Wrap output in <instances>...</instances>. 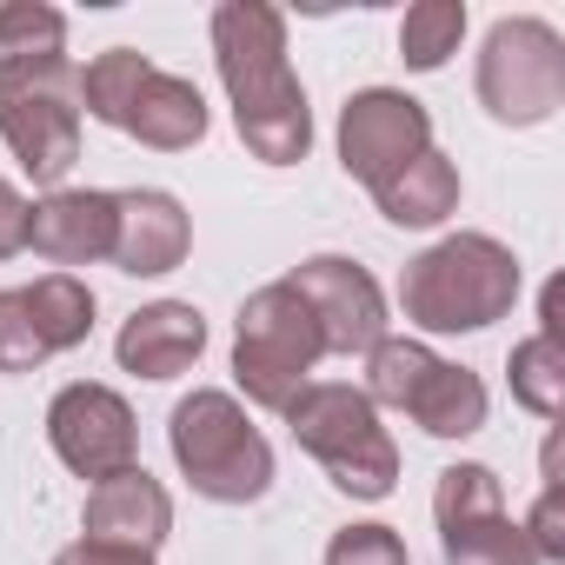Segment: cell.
Listing matches in <instances>:
<instances>
[{
	"mask_svg": "<svg viewBox=\"0 0 565 565\" xmlns=\"http://www.w3.org/2000/svg\"><path fill=\"white\" fill-rule=\"evenodd\" d=\"M213 67L233 100V127L253 160L294 167L313 153V107L287 61V14L266 0H220L213 8Z\"/></svg>",
	"mask_w": 565,
	"mask_h": 565,
	"instance_id": "1",
	"label": "cell"
},
{
	"mask_svg": "<svg viewBox=\"0 0 565 565\" xmlns=\"http://www.w3.org/2000/svg\"><path fill=\"white\" fill-rule=\"evenodd\" d=\"M519 300V259L492 233H446L399 273V313L419 333H486Z\"/></svg>",
	"mask_w": 565,
	"mask_h": 565,
	"instance_id": "2",
	"label": "cell"
},
{
	"mask_svg": "<svg viewBox=\"0 0 565 565\" xmlns=\"http://www.w3.org/2000/svg\"><path fill=\"white\" fill-rule=\"evenodd\" d=\"M279 419L294 426L300 452H313L320 472L347 499H393V486H399V446H393V433L380 426V406L360 386H347V380H307Z\"/></svg>",
	"mask_w": 565,
	"mask_h": 565,
	"instance_id": "3",
	"label": "cell"
},
{
	"mask_svg": "<svg viewBox=\"0 0 565 565\" xmlns=\"http://www.w3.org/2000/svg\"><path fill=\"white\" fill-rule=\"evenodd\" d=\"M167 446H173V466L180 479L213 499V505H253L266 499L273 486V446L266 433L246 419V406L220 386H193L173 419H167Z\"/></svg>",
	"mask_w": 565,
	"mask_h": 565,
	"instance_id": "4",
	"label": "cell"
},
{
	"mask_svg": "<svg viewBox=\"0 0 565 565\" xmlns=\"http://www.w3.org/2000/svg\"><path fill=\"white\" fill-rule=\"evenodd\" d=\"M0 140L34 186H61L81 160V67L67 54L0 67Z\"/></svg>",
	"mask_w": 565,
	"mask_h": 565,
	"instance_id": "5",
	"label": "cell"
},
{
	"mask_svg": "<svg viewBox=\"0 0 565 565\" xmlns=\"http://www.w3.org/2000/svg\"><path fill=\"white\" fill-rule=\"evenodd\" d=\"M327 360V340L307 313V300L287 279H266L259 294L239 300L233 320V380L259 413H287L294 393L313 380V366Z\"/></svg>",
	"mask_w": 565,
	"mask_h": 565,
	"instance_id": "6",
	"label": "cell"
},
{
	"mask_svg": "<svg viewBox=\"0 0 565 565\" xmlns=\"http://www.w3.org/2000/svg\"><path fill=\"white\" fill-rule=\"evenodd\" d=\"M373 406H393V413H413L419 433L433 439H472L486 426V380L472 366H452L439 360L426 340L413 333H386L373 353H366V386H360Z\"/></svg>",
	"mask_w": 565,
	"mask_h": 565,
	"instance_id": "7",
	"label": "cell"
},
{
	"mask_svg": "<svg viewBox=\"0 0 565 565\" xmlns=\"http://www.w3.org/2000/svg\"><path fill=\"white\" fill-rule=\"evenodd\" d=\"M472 87H479V107L499 127H545L565 107V41H558V28L532 21V14L492 21Z\"/></svg>",
	"mask_w": 565,
	"mask_h": 565,
	"instance_id": "8",
	"label": "cell"
},
{
	"mask_svg": "<svg viewBox=\"0 0 565 565\" xmlns=\"http://www.w3.org/2000/svg\"><path fill=\"white\" fill-rule=\"evenodd\" d=\"M47 446L67 472L81 479H114L127 466H140V426H134V406L100 386V380H74L47 399Z\"/></svg>",
	"mask_w": 565,
	"mask_h": 565,
	"instance_id": "9",
	"label": "cell"
},
{
	"mask_svg": "<svg viewBox=\"0 0 565 565\" xmlns=\"http://www.w3.org/2000/svg\"><path fill=\"white\" fill-rule=\"evenodd\" d=\"M433 147V114L399 94V87H360L340 107V167L373 193L386 186L406 160H419Z\"/></svg>",
	"mask_w": 565,
	"mask_h": 565,
	"instance_id": "10",
	"label": "cell"
},
{
	"mask_svg": "<svg viewBox=\"0 0 565 565\" xmlns=\"http://www.w3.org/2000/svg\"><path fill=\"white\" fill-rule=\"evenodd\" d=\"M287 287L307 300V313H313V327H320V340H327V353H373L380 340H386V294H380V279L360 266V259H347V253H313V259H300L294 273H287Z\"/></svg>",
	"mask_w": 565,
	"mask_h": 565,
	"instance_id": "11",
	"label": "cell"
},
{
	"mask_svg": "<svg viewBox=\"0 0 565 565\" xmlns=\"http://www.w3.org/2000/svg\"><path fill=\"white\" fill-rule=\"evenodd\" d=\"M193 246V220L167 186H127L114 193V266L134 279H160L186 259Z\"/></svg>",
	"mask_w": 565,
	"mask_h": 565,
	"instance_id": "12",
	"label": "cell"
},
{
	"mask_svg": "<svg viewBox=\"0 0 565 565\" xmlns=\"http://www.w3.org/2000/svg\"><path fill=\"white\" fill-rule=\"evenodd\" d=\"M28 246L54 273H74V266L107 259L114 253V193L107 186H54L28 213Z\"/></svg>",
	"mask_w": 565,
	"mask_h": 565,
	"instance_id": "13",
	"label": "cell"
},
{
	"mask_svg": "<svg viewBox=\"0 0 565 565\" xmlns=\"http://www.w3.org/2000/svg\"><path fill=\"white\" fill-rule=\"evenodd\" d=\"M167 532H173V499H167V486H160L147 466H127V472H114V479H100V486L87 492L81 539L134 545V552H160Z\"/></svg>",
	"mask_w": 565,
	"mask_h": 565,
	"instance_id": "14",
	"label": "cell"
},
{
	"mask_svg": "<svg viewBox=\"0 0 565 565\" xmlns=\"http://www.w3.org/2000/svg\"><path fill=\"white\" fill-rule=\"evenodd\" d=\"M200 353H206V320L186 300H153V307L127 313V327L114 340V360L134 380H180Z\"/></svg>",
	"mask_w": 565,
	"mask_h": 565,
	"instance_id": "15",
	"label": "cell"
},
{
	"mask_svg": "<svg viewBox=\"0 0 565 565\" xmlns=\"http://www.w3.org/2000/svg\"><path fill=\"white\" fill-rule=\"evenodd\" d=\"M206 94L193 87V81H180V74H147L140 81V94H134V114H127V127L120 134H134L140 147H153V153H186V147H200L206 140Z\"/></svg>",
	"mask_w": 565,
	"mask_h": 565,
	"instance_id": "16",
	"label": "cell"
},
{
	"mask_svg": "<svg viewBox=\"0 0 565 565\" xmlns=\"http://www.w3.org/2000/svg\"><path fill=\"white\" fill-rule=\"evenodd\" d=\"M373 200H380V213H386L393 226H413V233L446 226V220L459 213V167H452V153L426 147V153L406 160L386 186H373Z\"/></svg>",
	"mask_w": 565,
	"mask_h": 565,
	"instance_id": "17",
	"label": "cell"
},
{
	"mask_svg": "<svg viewBox=\"0 0 565 565\" xmlns=\"http://www.w3.org/2000/svg\"><path fill=\"white\" fill-rule=\"evenodd\" d=\"M21 300L34 313V333H41L47 360L54 353H74L94 333V287H87L81 273H41L34 287H21Z\"/></svg>",
	"mask_w": 565,
	"mask_h": 565,
	"instance_id": "18",
	"label": "cell"
},
{
	"mask_svg": "<svg viewBox=\"0 0 565 565\" xmlns=\"http://www.w3.org/2000/svg\"><path fill=\"white\" fill-rule=\"evenodd\" d=\"M147 74H153V61H147L140 47H107V54H94V61L81 67V114H94L100 127H127L134 94H140Z\"/></svg>",
	"mask_w": 565,
	"mask_h": 565,
	"instance_id": "19",
	"label": "cell"
},
{
	"mask_svg": "<svg viewBox=\"0 0 565 565\" xmlns=\"http://www.w3.org/2000/svg\"><path fill=\"white\" fill-rule=\"evenodd\" d=\"M512 373V399L539 419H558V399H565V347H558V327H539L532 340L512 347L505 360Z\"/></svg>",
	"mask_w": 565,
	"mask_h": 565,
	"instance_id": "20",
	"label": "cell"
},
{
	"mask_svg": "<svg viewBox=\"0 0 565 565\" xmlns=\"http://www.w3.org/2000/svg\"><path fill=\"white\" fill-rule=\"evenodd\" d=\"M466 41V0H419L399 21V61L413 74H439Z\"/></svg>",
	"mask_w": 565,
	"mask_h": 565,
	"instance_id": "21",
	"label": "cell"
},
{
	"mask_svg": "<svg viewBox=\"0 0 565 565\" xmlns=\"http://www.w3.org/2000/svg\"><path fill=\"white\" fill-rule=\"evenodd\" d=\"M499 512H505V486H499L492 466L459 459V466L439 472V492H433V519H439V532L472 525V519H499Z\"/></svg>",
	"mask_w": 565,
	"mask_h": 565,
	"instance_id": "22",
	"label": "cell"
},
{
	"mask_svg": "<svg viewBox=\"0 0 565 565\" xmlns=\"http://www.w3.org/2000/svg\"><path fill=\"white\" fill-rule=\"evenodd\" d=\"M439 545H446V565H539V552H532V539L519 532L512 512L452 525V532H439Z\"/></svg>",
	"mask_w": 565,
	"mask_h": 565,
	"instance_id": "23",
	"label": "cell"
},
{
	"mask_svg": "<svg viewBox=\"0 0 565 565\" xmlns=\"http://www.w3.org/2000/svg\"><path fill=\"white\" fill-rule=\"evenodd\" d=\"M67 54V14L47 0H0V67Z\"/></svg>",
	"mask_w": 565,
	"mask_h": 565,
	"instance_id": "24",
	"label": "cell"
},
{
	"mask_svg": "<svg viewBox=\"0 0 565 565\" xmlns=\"http://www.w3.org/2000/svg\"><path fill=\"white\" fill-rule=\"evenodd\" d=\"M34 366H47V347L34 333V313H28L21 287H8L0 294V373H34Z\"/></svg>",
	"mask_w": 565,
	"mask_h": 565,
	"instance_id": "25",
	"label": "cell"
},
{
	"mask_svg": "<svg viewBox=\"0 0 565 565\" xmlns=\"http://www.w3.org/2000/svg\"><path fill=\"white\" fill-rule=\"evenodd\" d=\"M327 565H413V558H406V539H399L393 525L366 519V525H340V532H333Z\"/></svg>",
	"mask_w": 565,
	"mask_h": 565,
	"instance_id": "26",
	"label": "cell"
},
{
	"mask_svg": "<svg viewBox=\"0 0 565 565\" xmlns=\"http://www.w3.org/2000/svg\"><path fill=\"white\" fill-rule=\"evenodd\" d=\"M519 532L532 539L539 565H558V558H565V505H558V486H545V492H539V505H532V519H525Z\"/></svg>",
	"mask_w": 565,
	"mask_h": 565,
	"instance_id": "27",
	"label": "cell"
},
{
	"mask_svg": "<svg viewBox=\"0 0 565 565\" xmlns=\"http://www.w3.org/2000/svg\"><path fill=\"white\" fill-rule=\"evenodd\" d=\"M28 213H34V200L14 180H0V259L28 253Z\"/></svg>",
	"mask_w": 565,
	"mask_h": 565,
	"instance_id": "28",
	"label": "cell"
},
{
	"mask_svg": "<svg viewBox=\"0 0 565 565\" xmlns=\"http://www.w3.org/2000/svg\"><path fill=\"white\" fill-rule=\"evenodd\" d=\"M54 565H153V552H134V545H100V539H74L54 552Z\"/></svg>",
	"mask_w": 565,
	"mask_h": 565,
	"instance_id": "29",
	"label": "cell"
}]
</instances>
